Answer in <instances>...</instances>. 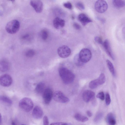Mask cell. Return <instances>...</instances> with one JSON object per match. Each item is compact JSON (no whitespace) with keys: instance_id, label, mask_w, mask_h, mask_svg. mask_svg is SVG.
Masks as SVG:
<instances>
[{"instance_id":"30bf717a","label":"cell","mask_w":125,"mask_h":125,"mask_svg":"<svg viewBox=\"0 0 125 125\" xmlns=\"http://www.w3.org/2000/svg\"><path fill=\"white\" fill-rule=\"evenodd\" d=\"M30 3L36 12L40 13L42 11L43 9V4L41 1L38 0H31Z\"/></svg>"},{"instance_id":"5bb4252c","label":"cell","mask_w":125,"mask_h":125,"mask_svg":"<svg viewBox=\"0 0 125 125\" xmlns=\"http://www.w3.org/2000/svg\"><path fill=\"white\" fill-rule=\"evenodd\" d=\"M10 68V64L8 61L5 59L0 60V71L6 72L9 70Z\"/></svg>"},{"instance_id":"f1b7e54d","label":"cell","mask_w":125,"mask_h":125,"mask_svg":"<svg viewBox=\"0 0 125 125\" xmlns=\"http://www.w3.org/2000/svg\"><path fill=\"white\" fill-rule=\"evenodd\" d=\"M111 102V99L110 95L108 93H107L105 95V103L106 105H109Z\"/></svg>"},{"instance_id":"5b68a950","label":"cell","mask_w":125,"mask_h":125,"mask_svg":"<svg viewBox=\"0 0 125 125\" xmlns=\"http://www.w3.org/2000/svg\"><path fill=\"white\" fill-rule=\"evenodd\" d=\"M53 97L54 100L59 103H65L69 102L70 100L61 91H57L53 94Z\"/></svg>"},{"instance_id":"9a60e30c","label":"cell","mask_w":125,"mask_h":125,"mask_svg":"<svg viewBox=\"0 0 125 125\" xmlns=\"http://www.w3.org/2000/svg\"><path fill=\"white\" fill-rule=\"evenodd\" d=\"M78 18L79 20L84 26L92 21L91 19L83 13L79 14L78 16Z\"/></svg>"},{"instance_id":"4316f807","label":"cell","mask_w":125,"mask_h":125,"mask_svg":"<svg viewBox=\"0 0 125 125\" xmlns=\"http://www.w3.org/2000/svg\"><path fill=\"white\" fill-rule=\"evenodd\" d=\"M41 35L42 39L44 40H46L48 36V32L47 30H43L41 31Z\"/></svg>"},{"instance_id":"484cf974","label":"cell","mask_w":125,"mask_h":125,"mask_svg":"<svg viewBox=\"0 0 125 125\" xmlns=\"http://www.w3.org/2000/svg\"><path fill=\"white\" fill-rule=\"evenodd\" d=\"M35 52L32 49L29 50L25 52V54L26 56L29 57H33L35 54Z\"/></svg>"},{"instance_id":"ba28073f","label":"cell","mask_w":125,"mask_h":125,"mask_svg":"<svg viewBox=\"0 0 125 125\" xmlns=\"http://www.w3.org/2000/svg\"><path fill=\"white\" fill-rule=\"evenodd\" d=\"M59 56L61 58H65L70 54L71 51L70 49L67 46L63 45L59 47L57 50Z\"/></svg>"},{"instance_id":"d4e9b609","label":"cell","mask_w":125,"mask_h":125,"mask_svg":"<svg viewBox=\"0 0 125 125\" xmlns=\"http://www.w3.org/2000/svg\"><path fill=\"white\" fill-rule=\"evenodd\" d=\"M99 85L96 79L91 81L89 83V86L92 89H94L96 88Z\"/></svg>"},{"instance_id":"44dd1931","label":"cell","mask_w":125,"mask_h":125,"mask_svg":"<svg viewBox=\"0 0 125 125\" xmlns=\"http://www.w3.org/2000/svg\"><path fill=\"white\" fill-rule=\"evenodd\" d=\"M113 3L114 6L118 8L123 7L125 5V1L123 0H113Z\"/></svg>"},{"instance_id":"f546056e","label":"cell","mask_w":125,"mask_h":125,"mask_svg":"<svg viewBox=\"0 0 125 125\" xmlns=\"http://www.w3.org/2000/svg\"><path fill=\"white\" fill-rule=\"evenodd\" d=\"M103 115V114L102 113H99L97 114L94 119V121L97 122L99 121L102 117Z\"/></svg>"},{"instance_id":"e575fe53","label":"cell","mask_w":125,"mask_h":125,"mask_svg":"<svg viewBox=\"0 0 125 125\" xmlns=\"http://www.w3.org/2000/svg\"><path fill=\"white\" fill-rule=\"evenodd\" d=\"M68 123L63 122H57L52 123L50 125H67Z\"/></svg>"},{"instance_id":"8992f818","label":"cell","mask_w":125,"mask_h":125,"mask_svg":"<svg viewBox=\"0 0 125 125\" xmlns=\"http://www.w3.org/2000/svg\"><path fill=\"white\" fill-rule=\"evenodd\" d=\"M108 4L104 0H100L95 2L94 7L96 10L98 12L102 13L104 12L108 8Z\"/></svg>"},{"instance_id":"7402d4cb","label":"cell","mask_w":125,"mask_h":125,"mask_svg":"<svg viewBox=\"0 0 125 125\" xmlns=\"http://www.w3.org/2000/svg\"><path fill=\"white\" fill-rule=\"evenodd\" d=\"M0 101L10 105L12 103V100L9 98L4 95L0 96Z\"/></svg>"},{"instance_id":"74e56055","label":"cell","mask_w":125,"mask_h":125,"mask_svg":"<svg viewBox=\"0 0 125 125\" xmlns=\"http://www.w3.org/2000/svg\"><path fill=\"white\" fill-rule=\"evenodd\" d=\"M87 115L89 117L91 116L92 115V114L91 112L89 111H88L86 112Z\"/></svg>"},{"instance_id":"d590c367","label":"cell","mask_w":125,"mask_h":125,"mask_svg":"<svg viewBox=\"0 0 125 125\" xmlns=\"http://www.w3.org/2000/svg\"><path fill=\"white\" fill-rule=\"evenodd\" d=\"M73 27L77 30H80L81 27L79 24L76 23H74L73 24Z\"/></svg>"},{"instance_id":"9c48e42d","label":"cell","mask_w":125,"mask_h":125,"mask_svg":"<svg viewBox=\"0 0 125 125\" xmlns=\"http://www.w3.org/2000/svg\"><path fill=\"white\" fill-rule=\"evenodd\" d=\"M53 94L52 90L50 88L45 89L43 93V98L44 103L49 104L51 102L53 96Z\"/></svg>"},{"instance_id":"ac0fdd59","label":"cell","mask_w":125,"mask_h":125,"mask_svg":"<svg viewBox=\"0 0 125 125\" xmlns=\"http://www.w3.org/2000/svg\"><path fill=\"white\" fill-rule=\"evenodd\" d=\"M45 85L43 82H40L38 84L35 88V91L38 94L43 93L45 90Z\"/></svg>"},{"instance_id":"ffe728a7","label":"cell","mask_w":125,"mask_h":125,"mask_svg":"<svg viewBox=\"0 0 125 125\" xmlns=\"http://www.w3.org/2000/svg\"><path fill=\"white\" fill-rule=\"evenodd\" d=\"M106 64L107 67L111 73L115 76V71L114 66L111 62L108 60L106 61Z\"/></svg>"},{"instance_id":"2e32d148","label":"cell","mask_w":125,"mask_h":125,"mask_svg":"<svg viewBox=\"0 0 125 125\" xmlns=\"http://www.w3.org/2000/svg\"><path fill=\"white\" fill-rule=\"evenodd\" d=\"M103 45L106 53L113 60H114V57L111 51L110 44L108 40H105L103 42Z\"/></svg>"},{"instance_id":"ab89813d","label":"cell","mask_w":125,"mask_h":125,"mask_svg":"<svg viewBox=\"0 0 125 125\" xmlns=\"http://www.w3.org/2000/svg\"><path fill=\"white\" fill-rule=\"evenodd\" d=\"M1 115L0 113V123L1 121Z\"/></svg>"},{"instance_id":"3957f363","label":"cell","mask_w":125,"mask_h":125,"mask_svg":"<svg viewBox=\"0 0 125 125\" xmlns=\"http://www.w3.org/2000/svg\"><path fill=\"white\" fill-rule=\"evenodd\" d=\"M20 108L25 112L31 111L33 107V104L32 100L28 97H24L21 99L19 103Z\"/></svg>"},{"instance_id":"cb8c5ba5","label":"cell","mask_w":125,"mask_h":125,"mask_svg":"<svg viewBox=\"0 0 125 125\" xmlns=\"http://www.w3.org/2000/svg\"><path fill=\"white\" fill-rule=\"evenodd\" d=\"M105 77L104 73H101L98 78L96 79L99 85L104 84L105 81Z\"/></svg>"},{"instance_id":"7a4b0ae2","label":"cell","mask_w":125,"mask_h":125,"mask_svg":"<svg viewBox=\"0 0 125 125\" xmlns=\"http://www.w3.org/2000/svg\"><path fill=\"white\" fill-rule=\"evenodd\" d=\"M20 27L19 21L16 20H13L8 22L6 24L5 29L7 32L10 34H14L19 30Z\"/></svg>"},{"instance_id":"60d3db41","label":"cell","mask_w":125,"mask_h":125,"mask_svg":"<svg viewBox=\"0 0 125 125\" xmlns=\"http://www.w3.org/2000/svg\"><path fill=\"white\" fill-rule=\"evenodd\" d=\"M24 125V124H22V125Z\"/></svg>"},{"instance_id":"d6a6232c","label":"cell","mask_w":125,"mask_h":125,"mask_svg":"<svg viewBox=\"0 0 125 125\" xmlns=\"http://www.w3.org/2000/svg\"><path fill=\"white\" fill-rule=\"evenodd\" d=\"M65 8L69 9H72V5L71 3L67 2L64 3L63 4Z\"/></svg>"},{"instance_id":"83f0119b","label":"cell","mask_w":125,"mask_h":125,"mask_svg":"<svg viewBox=\"0 0 125 125\" xmlns=\"http://www.w3.org/2000/svg\"><path fill=\"white\" fill-rule=\"evenodd\" d=\"M96 97L97 98L102 101L104 100L105 98L104 93L102 91L98 93Z\"/></svg>"},{"instance_id":"e0dca14e","label":"cell","mask_w":125,"mask_h":125,"mask_svg":"<svg viewBox=\"0 0 125 125\" xmlns=\"http://www.w3.org/2000/svg\"><path fill=\"white\" fill-rule=\"evenodd\" d=\"M106 121L109 125H115L116 121L114 116L112 113H110L107 115Z\"/></svg>"},{"instance_id":"f35d334b","label":"cell","mask_w":125,"mask_h":125,"mask_svg":"<svg viewBox=\"0 0 125 125\" xmlns=\"http://www.w3.org/2000/svg\"><path fill=\"white\" fill-rule=\"evenodd\" d=\"M12 125H16L14 121H12L11 123Z\"/></svg>"},{"instance_id":"836d02e7","label":"cell","mask_w":125,"mask_h":125,"mask_svg":"<svg viewBox=\"0 0 125 125\" xmlns=\"http://www.w3.org/2000/svg\"><path fill=\"white\" fill-rule=\"evenodd\" d=\"M43 125H49V121L47 117L45 116L43 117Z\"/></svg>"},{"instance_id":"1f68e13d","label":"cell","mask_w":125,"mask_h":125,"mask_svg":"<svg viewBox=\"0 0 125 125\" xmlns=\"http://www.w3.org/2000/svg\"><path fill=\"white\" fill-rule=\"evenodd\" d=\"M94 40L97 43L103 45V42L101 37L98 36H96L95 37Z\"/></svg>"},{"instance_id":"4fadbf2b","label":"cell","mask_w":125,"mask_h":125,"mask_svg":"<svg viewBox=\"0 0 125 125\" xmlns=\"http://www.w3.org/2000/svg\"><path fill=\"white\" fill-rule=\"evenodd\" d=\"M65 23V21L63 19L58 17L55 18L53 21V26L57 29H60L63 27Z\"/></svg>"},{"instance_id":"277c9868","label":"cell","mask_w":125,"mask_h":125,"mask_svg":"<svg viewBox=\"0 0 125 125\" xmlns=\"http://www.w3.org/2000/svg\"><path fill=\"white\" fill-rule=\"evenodd\" d=\"M79 55L81 61L84 63L87 62L90 60L92 54L91 51L89 49L84 48L80 51Z\"/></svg>"},{"instance_id":"8fae6325","label":"cell","mask_w":125,"mask_h":125,"mask_svg":"<svg viewBox=\"0 0 125 125\" xmlns=\"http://www.w3.org/2000/svg\"><path fill=\"white\" fill-rule=\"evenodd\" d=\"M95 96L94 92L90 90L85 91L82 94L83 99L86 102H88L93 100Z\"/></svg>"},{"instance_id":"7c38bea8","label":"cell","mask_w":125,"mask_h":125,"mask_svg":"<svg viewBox=\"0 0 125 125\" xmlns=\"http://www.w3.org/2000/svg\"><path fill=\"white\" fill-rule=\"evenodd\" d=\"M32 116L35 119H41L43 115V112L42 108L38 106H35L32 112Z\"/></svg>"},{"instance_id":"6da1fadb","label":"cell","mask_w":125,"mask_h":125,"mask_svg":"<svg viewBox=\"0 0 125 125\" xmlns=\"http://www.w3.org/2000/svg\"><path fill=\"white\" fill-rule=\"evenodd\" d=\"M59 72L61 79L65 84H69L73 81L74 75L68 68L64 67H61L59 69Z\"/></svg>"},{"instance_id":"8d00e7d4","label":"cell","mask_w":125,"mask_h":125,"mask_svg":"<svg viewBox=\"0 0 125 125\" xmlns=\"http://www.w3.org/2000/svg\"><path fill=\"white\" fill-rule=\"evenodd\" d=\"M30 36V35L29 34H26L22 36V38L24 39H28Z\"/></svg>"},{"instance_id":"4dcf8cb0","label":"cell","mask_w":125,"mask_h":125,"mask_svg":"<svg viewBox=\"0 0 125 125\" xmlns=\"http://www.w3.org/2000/svg\"><path fill=\"white\" fill-rule=\"evenodd\" d=\"M76 6L78 9L81 10L84 9L85 7L83 4L82 3L78 2L76 4Z\"/></svg>"},{"instance_id":"d6986e66","label":"cell","mask_w":125,"mask_h":125,"mask_svg":"<svg viewBox=\"0 0 125 125\" xmlns=\"http://www.w3.org/2000/svg\"><path fill=\"white\" fill-rule=\"evenodd\" d=\"M74 117L77 121L82 122H84L88 120V118L87 117L79 113L76 114L74 115Z\"/></svg>"},{"instance_id":"603a6c76","label":"cell","mask_w":125,"mask_h":125,"mask_svg":"<svg viewBox=\"0 0 125 125\" xmlns=\"http://www.w3.org/2000/svg\"><path fill=\"white\" fill-rule=\"evenodd\" d=\"M73 61L75 64L78 66H81L84 64L81 61L79 57V54H77L75 56L74 58Z\"/></svg>"},{"instance_id":"52a82bcc","label":"cell","mask_w":125,"mask_h":125,"mask_svg":"<svg viewBox=\"0 0 125 125\" xmlns=\"http://www.w3.org/2000/svg\"><path fill=\"white\" fill-rule=\"evenodd\" d=\"M12 82V78L8 74H5L0 76V84L3 86H9L11 85Z\"/></svg>"}]
</instances>
